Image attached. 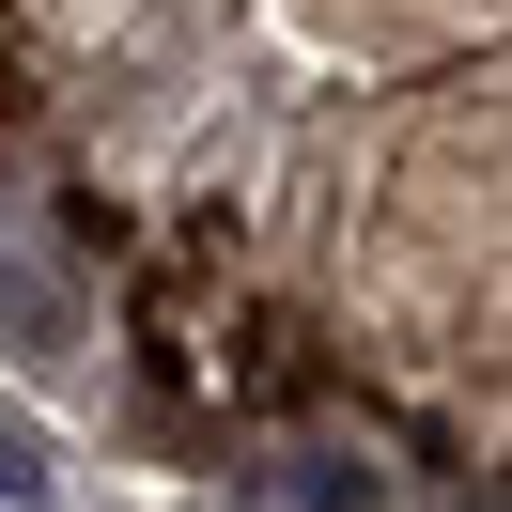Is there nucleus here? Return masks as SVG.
<instances>
[{
  "instance_id": "1",
  "label": "nucleus",
  "mask_w": 512,
  "mask_h": 512,
  "mask_svg": "<svg viewBox=\"0 0 512 512\" xmlns=\"http://www.w3.org/2000/svg\"><path fill=\"white\" fill-rule=\"evenodd\" d=\"M171 357H202V388L249 404V419H295V404L326 388V342H311L295 311H218L202 342H171Z\"/></svg>"
},
{
  "instance_id": "2",
  "label": "nucleus",
  "mask_w": 512,
  "mask_h": 512,
  "mask_svg": "<svg viewBox=\"0 0 512 512\" xmlns=\"http://www.w3.org/2000/svg\"><path fill=\"white\" fill-rule=\"evenodd\" d=\"M0 357H78V295L47 264H0Z\"/></svg>"
},
{
  "instance_id": "3",
  "label": "nucleus",
  "mask_w": 512,
  "mask_h": 512,
  "mask_svg": "<svg viewBox=\"0 0 512 512\" xmlns=\"http://www.w3.org/2000/svg\"><path fill=\"white\" fill-rule=\"evenodd\" d=\"M0 497H47V435H32L16 404H0Z\"/></svg>"
}]
</instances>
